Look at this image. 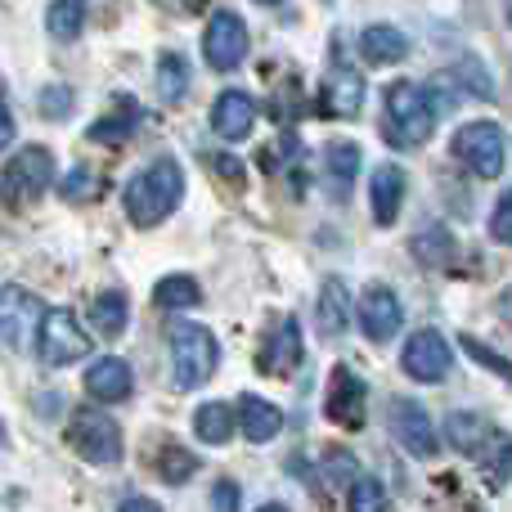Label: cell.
Here are the masks:
<instances>
[{
	"label": "cell",
	"mask_w": 512,
	"mask_h": 512,
	"mask_svg": "<svg viewBox=\"0 0 512 512\" xmlns=\"http://www.w3.org/2000/svg\"><path fill=\"white\" fill-rule=\"evenodd\" d=\"M180 198H185V171H180L176 158H158L153 167H144L140 176L126 185L122 203H126L131 225L153 230V225H162L171 212H176Z\"/></svg>",
	"instance_id": "6da1fadb"
},
{
	"label": "cell",
	"mask_w": 512,
	"mask_h": 512,
	"mask_svg": "<svg viewBox=\"0 0 512 512\" xmlns=\"http://www.w3.org/2000/svg\"><path fill=\"white\" fill-rule=\"evenodd\" d=\"M221 364V346L203 324H176L171 328V373L180 391L203 387Z\"/></svg>",
	"instance_id": "7a4b0ae2"
},
{
	"label": "cell",
	"mask_w": 512,
	"mask_h": 512,
	"mask_svg": "<svg viewBox=\"0 0 512 512\" xmlns=\"http://www.w3.org/2000/svg\"><path fill=\"white\" fill-rule=\"evenodd\" d=\"M54 185V158L41 144H27L18 158H9V167L0 171V198L9 207H23L32 198H41Z\"/></svg>",
	"instance_id": "3957f363"
},
{
	"label": "cell",
	"mask_w": 512,
	"mask_h": 512,
	"mask_svg": "<svg viewBox=\"0 0 512 512\" xmlns=\"http://www.w3.org/2000/svg\"><path fill=\"white\" fill-rule=\"evenodd\" d=\"M450 153L472 171V176H486V180H495L508 162L504 131H499L495 122H468L459 135H454Z\"/></svg>",
	"instance_id": "277c9868"
},
{
	"label": "cell",
	"mask_w": 512,
	"mask_h": 512,
	"mask_svg": "<svg viewBox=\"0 0 512 512\" xmlns=\"http://www.w3.org/2000/svg\"><path fill=\"white\" fill-rule=\"evenodd\" d=\"M86 351H90V337L81 333L77 315L72 310H45L41 324H36V355L50 369H63V364H77Z\"/></svg>",
	"instance_id": "5b68a950"
},
{
	"label": "cell",
	"mask_w": 512,
	"mask_h": 512,
	"mask_svg": "<svg viewBox=\"0 0 512 512\" xmlns=\"http://www.w3.org/2000/svg\"><path fill=\"white\" fill-rule=\"evenodd\" d=\"M68 445L86 463H99V468L122 459V432H117V423L108 414H99V409H77V414H72Z\"/></svg>",
	"instance_id": "8992f818"
},
{
	"label": "cell",
	"mask_w": 512,
	"mask_h": 512,
	"mask_svg": "<svg viewBox=\"0 0 512 512\" xmlns=\"http://www.w3.org/2000/svg\"><path fill=\"white\" fill-rule=\"evenodd\" d=\"M387 117H391V126H396L400 144H423L436 126L432 99H427V90H418L414 81H396V86H387Z\"/></svg>",
	"instance_id": "52a82bcc"
},
{
	"label": "cell",
	"mask_w": 512,
	"mask_h": 512,
	"mask_svg": "<svg viewBox=\"0 0 512 512\" xmlns=\"http://www.w3.org/2000/svg\"><path fill=\"white\" fill-rule=\"evenodd\" d=\"M45 306L36 292L18 288V283H5L0 288V342L23 351L27 342H36V324H41Z\"/></svg>",
	"instance_id": "ba28073f"
},
{
	"label": "cell",
	"mask_w": 512,
	"mask_h": 512,
	"mask_svg": "<svg viewBox=\"0 0 512 512\" xmlns=\"http://www.w3.org/2000/svg\"><path fill=\"white\" fill-rule=\"evenodd\" d=\"M203 54L216 72L239 68L243 54H248V27H243V18L230 14V9H216L207 32H203Z\"/></svg>",
	"instance_id": "9c48e42d"
},
{
	"label": "cell",
	"mask_w": 512,
	"mask_h": 512,
	"mask_svg": "<svg viewBox=\"0 0 512 512\" xmlns=\"http://www.w3.org/2000/svg\"><path fill=\"white\" fill-rule=\"evenodd\" d=\"M400 364H405V373L409 378H418V382H441L445 373H450V364H454V351H450V342H445L436 328H423V333H414L405 342Z\"/></svg>",
	"instance_id": "30bf717a"
},
{
	"label": "cell",
	"mask_w": 512,
	"mask_h": 512,
	"mask_svg": "<svg viewBox=\"0 0 512 512\" xmlns=\"http://www.w3.org/2000/svg\"><path fill=\"white\" fill-rule=\"evenodd\" d=\"M391 432H396V441L405 445L409 454H418V459L436 454V427L418 400H405V396L391 400Z\"/></svg>",
	"instance_id": "8fae6325"
},
{
	"label": "cell",
	"mask_w": 512,
	"mask_h": 512,
	"mask_svg": "<svg viewBox=\"0 0 512 512\" xmlns=\"http://www.w3.org/2000/svg\"><path fill=\"white\" fill-rule=\"evenodd\" d=\"M364 405H369V391H364V378L342 369H333V382H328V400H324V414L342 427H360L364 423Z\"/></svg>",
	"instance_id": "7c38bea8"
},
{
	"label": "cell",
	"mask_w": 512,
	"mask_h": 512,
	"mask_svg": "<svg viewBox=\"0 0 512 512\" xmlns=\"http://www.w3.org/2000/svg\"><path fill=\"white\" fill-rule=\"evenodd\" d=\"M360 324L373 342H387L400 333V297L382 283H369V292L360 297Z\"/></svg>",
	"instance_id": "4fadbf2b"
},
{
	"label": "cell",
	"mask_w": 512,
	"mask_h": 512,
	"mask_svg": "<svg viewBox=\"0 0 512 512\" xmlns=\"http://www.w3.org/2000/svg\"><path fill=\"white\" fill-rule=\"evenodd\" d=\"M135 387V373L126 360H117V355H104V360H95L86 369V391L95 400H104V405H117V400H126Z\"/></svg>",
	"instance_id": "5bb4252c"
},
{
	"label": "cell",
	"mask_w": 512,
	"mask_h": 512,
	"mask_svg": "<svg viewBox=\"0 0 512 512\" xmlns=\"http://www.w3.org/2000/svg\"><path fill=\"white\" fill-rule=\"evenodd\" d=\"M212 126H216L221 140H248L252 126H256L252 95H243V90H225V95L216 99V108H212Z\"/></svg>",
	"instance_id": "9a60e30c"
},
{
	"label": "cell",
	"mask_w": 512,
	"mask_h": 512,
	"mask_svg": "<svg viewBox=\"0 0 512 512\" xmlns=\"http://www.w3.org/2000/svg\"><path fill=\"white\" fill-rule=\"evenodd\" d=\"M355 171H360V149H355V144H342V140L328 144L324 149V189H328V198L351 194Z\"/></svg>",
	"instance_id": "2e32d148"
},
{
	"label": "cell",
	"mask_w": 512,
	"mask_h": 512,
	"mask_svg": "<svg viewBox=\"0 0 512 512\" xmlns=\"http://www.w3.org/2000/svg\"><path fill=\"white\" fill-rule=\"evenodd\" d=\"M301 355H306V346H301L297 319H283V324H279V337H270V346L261 351V369H265V373H292V369L301 364Z\"/></svg>",
	"instance_id": "e0dca14e"
},
{
	"label": "cell",
	"mask_w": 512,
	"mask_h": 512,
	"mask_svg": "<svg viewBox=\"0 0 512 512\" xmlns=\"http://www.w3.org/2000/svg\"><path fill=\"white\" fill-rule=\"evenodd\" d=\"M400 198H405V171L396 162H382L373 176V221L391 225L400 216Z\"/></svg>",
	"instance_id": "ac0fdd59"
},
{
	"label": "cell",
	"mask_w": 512,
	"mask_h": 512,
	"mask_svg": "<svg viewBox=\"0 0 512 512\" xmlns=\"http://www.w3.org/2000/svg\"><path fill=\"white\" fill-rule=\"evenodd\" d=\"M234 414H239V427L248 432V441H256V445L274 441V436H279V427H283V414L270 405V400H261V396H243Z\"/></svg>",
	"instance_id": "d6986e66"
},
{
	"label": "cell",
	"mask_w": 512,
	"mask_h": 512,
	"mask_svg": "<svg viewBox=\"0 0 512 512\" xmlns=\"http://www.w3.org/2000/svg\"><path fill=\"white\" fill-rule=\"evenodd\" d=\"M360 50H364V59H369V63H400L409 54V41H405V32H400V27L373 23V27H364Z\"/></svg>",
	"instance_id": "ffe728a7"
},
{
	"label": "cell",
	"mask_w": 512,
	"mask_h": 512,
	"mask_svg": "<svg viewBox=\"0 0 512 512\" xmlns=\"http://www.w3.org/2000/svg\"><path fill=\"white\" fill-rule=\"evenodd\" d=\"M324 99H328V113H337V117H355L364 108V81H360V72H351V68H337L333 77H328V90H324Z\"/></svg>",
	"instance_id": "44dd1931"
},
{
	"label": "cell",
	"mask_w": 512,
	"mask_h": 512,
	"mask_svg": "<svg viewBox=\"0 0 512 512\" xmlns=\"http://www.w3.org/2000/svg\"><path fill=\"white\" fill-rule=\"evenodd\" d=\"M346 310H351V297H346V288L337 279H328L324 288H319V310H315L319 333H324V337L346 333Z\"/></svg>",
	"instance_id": "7402d4cb"
},
{
	"label": "cell",
	"mask_w": 512,
	"mask_h": 512,
	"mask_svg": "<svg viewBox=\"0 0 512 512\" xmlns=\"http://www.w3.org/2000/svg\"><path fill=\"white\" fill-rule=\"evenodd\" d=\"M234 427H239V414H234L230 405H221V400H212V405H203L194 414V432H198V441H207V445H225L234 436Z\"/></svg>",
	"instance_id": "603a6c76"
},
{
	"label": "cell",
	"mask_w": 512,
	"mask_h": 512,
	"mask_svg": "<svg viewBox=\"0 0 512 512\" xmlns=\"http://www.w3.org/2000/svg\"><path fill=\"white\" fill-rule=\"evenodd\" d=\"M126 319H131V301H126V292H99L95 306H90V324H95L104 337L122 333Z\"/></svg>",
	"instance_id": "cb8c5ba5"
},
{
	"label": "cell",
	"mask_w": 512,
	"mask_h": 512,
	"mask_svg": "<svg viewBox=\"0 0 512 512\" xmlns=\"http://www.w3.org/2000/svg\"><path fill=\"white\" fill-rule=\"evenodd\" d=\"M153 301H158L162 310H189L203 301V288H198V279H189V274H167V279L153 288Z\"/></svg>",
	"instance_id": "d4e9b609"
},
{
	"label": "cell",
	"mask_w": 512,
	"mask_h": 512,
	"mask_svg": "<svg viewBox=\"0 0 512 512\" xmlns=\"http://www.w3.org/2000/svg\"><path fill=\"white\" fill-rule=\"evenodd\" d=\"M45 27H50L54 41H77L81 27H86V5L81 0H54L50 14H45Z\"/></svg>",
	"instance_id": "484cf974"
},
{
	"label": "cell",
	"mask_w": 512,
	"mask_h": 512,
	"mask_svg": "<svg viewBox=\"0 0 512 512\" xmlns=\"http://www.w3.org/2000/svg\"><path fill=\"white\" fill-rule=\"evenodd\" d=\"M450 441H454V450L477 454L490 441V423L481 414H450Z\"/></svg>",
	"instance_id": "4316f807"
},
{
	"label": "cell",
	"mask_w": 512,
	"mask_h": 512,
	"mask_svg": "<svg viewBox=\"0 0 512 512\" xmlns=\"http://www.w3.org/2000/svg\"><path fill=\"white\" fill-rule=\"evenodd\" d=\"M158 472H162V481L167 486H180V481H189L198 472V454H189L185 445H162V454H158Z\"/></svg>",
	"instance_id": "83f0119b"
},
{
	"label": "cell",
	"mask_w": 512,
	"mask_h": 512,
	"mask_svg": "<svg viewBox=\"0 0 512 512\" xmlns=\"http://www.w3.org/2000/svg\"><path fill=\"white\" fill-rule=\"evenodd\" d=\"M158 90H162V99H167V104H180V99H185L189 68H185V59H180V54H162V63H158Z\"/></svg>",
	"instance_id": "f1b7e54d"
},
{
	"label": "cell",
	"mask_w": 512,
	"mask_h": 512,
	"mask_svg": "<svg viewBox=\"0 0 512 512\" xmlns=\"http://www.w3.org/2000/svg\"><path fill=\"white\" fill-rule=\"evenodd\" d=\"M346 512H387V490H382V481H373V477L355 481L351 495H346Z\"/></svg>",
	"instance_id": "f546056e"
},
{
	"label": "cell",
	"mask_w": 512,
	"mask_h": 512,
	"mask_svg": "<svg viewBox=\"0 0 512 512\" xmlns=\"http://www.w3.org/2000/svg\"><path fill=\"white\" fill-rule=\"evenodd\" d=\"M414 256H418V261H427L432 270H441V265L450 261V234H445L441 225H432L427 234H418V239H414Z\"/></svg>",
	"instance_id": "4dcf8cb0"
},
{
	"label": "cell",
	"mask_w": 512,
	"mask_h": 512,
	"mask_svg": "<svg viewBox=\"0 0 512 512\" xmlns=\"http://www.w3.org/2000/svg\"><path fill=\"white\" fill-rule=\"evenodd\" d=\"M135 104H126V113L122 117H104V122H95L90 126V140H99V144H122L126 135L135 131Z\"/></svg>",
	"instance_id": "1f68e13d"
},
{
	"label": "cell",
	"mask_w": 512,
	"mask_h": 512,
	"mask_svg": "<svg viewBox=\"0 0 512 512\" xmlns=\"http://www.w3.org/2000/svg\"><path fill=\"white\" fill-rule=\"evenodd\" d=\"M72 90L68 86H45L41 90V99H36V108H41V117H50V122H59V117H68L72 113Z\"/></svg>",
	"instance_id": "d6a6232c"
},
{
	"label": "cell",
	"mask_w": 512,
	"mask_h": 512,
	"mask_svg": "<svg viewBox=\"0 0 512 512\" xmlns=\"http://www.w3.org/2000/svg\"><path fill=\"white\" fill-rule=\"evenodd\" d=\"M99 189V176L90 167H72V176L63 180V198H72V203H81V198H95Z\"/></svg>",
	"instance_id": "836d02e7"
},
{
	"label": "cell",
	"mask_w": 512,
	"mask_h": 512,
	"mask_svg": "<svg viewBox=\"0 0 512 512\" xmlns=\"http://www.w3.org/2000/svg\"><path fill=\"white\" fill-rule=\"evenodd\" d=\"M490 234H495L504 248H512V189L504 198H499V207H495V216H490Z\"/></svg>",
	"instance_id": "e575fe53"
},
{
	"label": "cell",
	"mask_w": 512,
	"mask_h": 512,
	"mask_svg": "<svg viewBox=\"0 0 512 512\" xmlns=\"http://www.w3.org/2000/svg\"><path fill=\"white\" fill-rule=\"evenodd\" d=\"M459 342H463V351H468V355H472V360H481V364H490V369H499V373H504V378L512 382V364L504 360V355H495V351H486V346H481V342H477V337H459Z\"/></svg>",
	"instance_id": "d590c367"
},
{
	"label": "cell",
	"mask_w": 512,
	"mask_h": 512,
	"mask_svg": "<svg viewBox=\"0 0 512 512\" xmlns=\"http://www.w3.org/2000/svg\"><path fill=\"white\" fill-rule=\"evenodd\" d=\"M512 477V441L499 445V454H495V463H486V481H490V490H499L504 481Z\"/></svg>",
	"instance_id": "8d00e7d4"
},
{
	"label": "cell",
	"mask_w": 512,
	"mask_h": 512,
	"mask_svg": "<svg viewBox=\"0 0 512 512\" xmlns=\"http://www.w3.org/2000/svg\"><path fill=\"white\" fill-rule=\"evenodd\" d=\"M239 486L234 481H216V490H212V508L216 512H239Z\"/></svg>",
	"instance_id": "74e56055"
},
{
	"label": "cell",
	"mask_w": 512,
	"mask_h": 512,
	"mask_svg": "<svg viewBox=\"0 0 512 512\" xmlns=\"http://www.w3.org/2000/svg\"><path fill=\"white\" fill-rule=\"evenodd\" d=\"M328 477L333 481H351L355 477V459L342 450H328Z\"/></svg>",
	"instance_id": "f35d334b"
},
{
	"label": "cell",
	"mask_w": 512,
	"mask_h": 512,
	"mask_svg": "<svg viewBox=\"0 0 512 512\" xmlns=\"http://www.w3.org/2000/svg\"><path fill=\"white\" fill-rule=\"evenodd\" d=\"M212 167H216V176H225V180H230V185H243V167L230 158V153H216V158H212Z\"/></svg>",
	"instance_id": "ab89813d"
},
{
	"label": "cell",
	"mask_w": 512,
	"mask_h": 512,
	"mask_svg": "<svg viewBox=\"0 0 512 512\" xmlns=\"http://www.w3.org/2000/svg\"><path fill=\"white\" fill-rule=\"evenodd\" d=\"M14 140V113H9V104H5V95H0V149Z\"/></svg>",
	"instance_id": "60d3db41"
},
{
	"label": "cell",
	"mask_w": 512,
	"mask_h": 512,
	"mask_svg": "<svg viewBox=\"0 0 512 512\" xmlns=\"http://www.w3.org/2000/svg\"><path fill=\"white\" fill-rule=\"evenodd\" d=\"M117 512H162V508L153 504V499H144V495H131V499H126V504L117 508Z\"/></svg>",
	"instance_id": "b9f144b4"
},
{
	"label": "cell",
	"mask_w": 512,
	"mask_h": 512,
	"mask_svg": "<svg viewBox=\"0 0 512 512\" xmlns=\"http://www.w3.org/2000/svg\"><path fill=\"white\" fill-rule=\"evenodd\" d=\"M9 441V432H5V423H0V445H5Z\"/></svg>",
	"instance_id": "7bdbcfd3"
},
{
	"label": "cell",
	"mask_w": 512,
	"mask_h": 512,
	"mask_svg": "<svg viewBox=\"0 0 512 512\" xmlns=\"http://www.w3.org/2000/svg\"><path fill=\"white\" fill-rule=\"evenodd\" d=\"M261 512H288V508H279V504H270V508H261Z\"/></svg>",
	"instance_id": "ee69618b"
},
{
	"label": "cell",
	"mask_w": 512,
	"mask_h": 512,
	"mask_svg": "<svg viewBox=\"0 0 512 512\" xmlns=\"http://www.w3.org/2000/svg\"><path fill=\"white\" fill-rule=\"evenodd\" d=\"M508 23H512V0H508Z\"/></svg>",
	"instance_id": "f6af8a7d"
},
{
	"label": "cell",
	"mask_w": 512,
	"mask_h": 512,
	"mask_svg": "<svg viewBox=\"0 0 512 512\" xmlns=\"http://www.w3.org/2000/svg\"><path fill=\"white\" fill-rule=\"evenodd\" d=\"M265 5H274V0H265Z\"/></svg>",
	"instance_id": "bcb514c9"
}]
</instances>
